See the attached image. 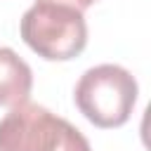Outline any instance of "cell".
Listing matches in <instances>:
<instances>
[{
    "instance_id": "cell-4",
    "label": "cell",
    "mask_w": 151,
    "mask_h": 151,
    "mask_svg": "<svg viewBox=\"0 0 151 151\" xmlns=\"http://www.w3.org/2000/svg\"><path fill=\"white\" fill-rule=\"evenodd\" d=\"M31 87H33L31 66L12 47H0V106H17L26 101Z\"/></svg>"
},
{
    "instance_id": "cell-5",
    "label": "cell",
    "mask_w": 151,
    "mask_h": 151,
    "mask_svg": "<svg viewBox=\"0 0 151 151\" xmlns=\"http://www.w3.org/2000/svg\"><path fill=\"white\" fill-rule=\"evenodd\" d=\"M45 2H59V5H68V7H76L80 12H85L90 5H94L97 0H45Z\"/></svg>"
},
{
    "instance_id": "cell-2",
    "label": "cell",
    "mask_w": 151,
    "mask_h": 151,
    "mask_svg": "<svg viewBox=\"0 0 151 151\" xmlns=\"http://www.w3.org/2000/svg\"><path fill=\"white\" fill-rule=\"evenodd\" d=\"M19 33L24 42L47 61H68L87 45V24L80 9L35 0L21 17Z\"/></svg>"
},
{
    "instance_id": "cell-1",
    "label": "cell",
    "mask_w": 151,
    "mask_h": 151,
    "mask_svg": "<svg viewBox=\"0 0 151 151\" xmlns=\"http://www.w3.org/2000/svg\"><path fill=\"white\" fill-rule=\"evenodd\" d=\"M0 151H92L87 137L50 109L21 101L0 120Z\"/></svg>"
},
{
    "instance_id": "cell-3",
    "label": "cell",
    "mask_w": 151,
    "mask_h": 151,
    "mask_svg": "<svg viewBox=\"0 0 151 151\" xmlns=\"http://www.w3.org/2000/svg\"><path fill=\"white\" fill-rule=\"evenodd\" d=\"M139 87L134 76L118 64H99L87 68L76 90L73 99L80 113L97 127H120L130 120Z\"/></svg>"
}]
</instances>
